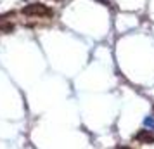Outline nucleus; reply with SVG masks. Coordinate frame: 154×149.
<instances>
[{
	"mask_svg": "<svg viewBox=\"0 0 154 149\" xmlns=\"http://www.w3.org/2000/svg\"><path fill=\"white\" fill-rule=\"evenodd\" d=\"M23 14H26V16H50L52 12L45 5H42V4H31V5L23 9Z\"/></svg>",
	"mask_w": 154,
	"mask_h": 149,
	"instance_id": "nucleus-1",
	"label": "nucleus"
},
{
	"mask_svg": "<svg viewBox=\"0 0 154 149\" xmlns=\"http://www.w3.org/2000/svg\"><path fill=\"white\" fill-rule=\"evenodd\" d=\"M133 139H135V141H139L140 144H152V142H154V134H152V130L144 128V130H139L137 134L133 135Z\"/></svg>",
	"mask_w": 154,
	"mask_h": 149,
	"instance_id": "nucleus-2",
	"label": "nucleus"
},
{
	"mask_svg": "<svg viewBox=\"0 0 154 149\" xmlns=\"http://www.w3.org/2000/svg\"><path fill=\"white\" fill-rule=\"evenodd\" d=\"M144 125H146L147 128L154 130V116H146V118H144Z\"/></svg>",
	"mask_w": 154,
	"mask_h": 149,
	"instance_id": "nucleus-3",
	"label": "nucleus"
},
{
	"mask_svg": "<svg viewBox=\"0 0 154 149\" xmlns=\"http://www.w3.org/2000/svg\"><path fill=\"white\" fill-rule=\"evenodd\" d=\"M116 149H132L130 146H119V147H116Z\"/></svg>",
	"mask_w": 154,
	"mask_h": 149,
	"instance_id": "nucleus-4",
	"label": "nucleus"
},
{
	"mask_svg": "<svg viewBox=\"0 0 154 149\" xmlns=\"http://www.w3.org/2000/svg\"><path fill=\"white\" fill-rule=\"evenodd\" d=\"M152 111H154V106H152Z\"/></svg>",
	"mask_w": 154,
	"mask_h": 149,
	"instance_id": "nucleus-5",
	"label": "nucleus"
}]
</instances>
